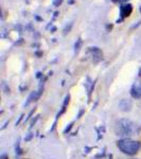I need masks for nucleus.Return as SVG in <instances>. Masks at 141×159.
I'll list each match as a JSON object with an SVG mask.
<instances>
[{
    "instance_id": "nucleus-6",
    "label": "nucleus",
    "mask_w": 141,
    "mask_h": 159,
    "mask_svg": "<svg viewBox=\"0 0 141 159\" xmlns=\"http://www.w3.org/2000/svg\"><path fill=\"white\" fill-rule=\"evenodd\" d=\"M81 45H82V40H81V39H78V40H76L75 45H74V49H75V52H76V53H78V52H79V50H80Z\"/></svg>"
},
{
    "instance_id": "nucleus-7",
    "label": "nucleus",
    "mask_w": 141,
    "mask_h": 159,
    "mask_svg": "<svg viewBox=\"0 0 141 159\" xmlns=\"http://www.w3.org/2000/svg\"><path fill=\"white\" fill-rule=\"evenodd\" d=\"M63 2V0H53V6L54 7H60Z\"/></svg>"
},
{
    "instance_id": "nucleus-8",
    "label": "nucleus",
    "mask_w": 141,
    "mask_h": 159,
    "mask_svg": "<svg viewBox=\"0 0 141 159\" xmlns=\"http://www.w3.org/2000/svg\"><path fill=\"white\" fill-rule=\"evenodd\" d=\"M114 2H118V1H120V0H112Z\"/></svg>"
},
{
    "instance_id": "nucleus-3",
    "label": "nucleus",
    "mask_w": 141,
    "mask_h": 159,
    "mask_svg": "<svg viewBox=\"0 0 141 159\" xmlns=\"http://www.w3.org/2000/svg\"><path fill=\"white\" fill-rule=\"evenodd\" d=\"M133 11L132 4H123L122 7H120V15H121L122 18L124 17H129L130 15V13Z\"/></svg>"
},
{
    "instance_id": "nucleus-1",
    "label": "nucleus",
    "mask_w": 141,
    "mask_h": 159,
    "mask_svg": "<svg viewBox=\"0 0 141 159\" xmlns=\"http://www.w3.org/2000/svg\"><path fill=\"white\" fill-rule=\"evenodd\" d=\"M118 148H120V151H122L124 154L127 155H134V154L138 153V151L140 150L141 145L138 141H134L130 139H121L117 142Z\"/></svg>"
},
{
    "instance_id": "nucleus-2",
    "label": "nucleus",
    "mask_w": 141,
    "mask_h": 159,
    "mask_svg": "<svg viewBox=\"0 0 141 159\" xmlns=\"http://www.w3.org/2000/svg\"><path fill=\"white\" fill-rule=\"evenodd\" d=\"M133 133V123L129 120H121L118 123V135L130 136Z\"/></svg>"
},
{
    "instance_id": "nucleus-9",
    "label": "nucleus",
    "mask_w": 141,
    "mask_h": 159,
    "mask_svg": "<svg viewBox=\"0 0 141 159\" xmlns=\"http://www.w3.org/2000/svg\"><path fill=\"white\" fill-rule=\"evenodd\" d=\"M73 2V0H70V1H69V3H72Z\"/></svg>"
},
{
    "instance_id": "nucleus-4",
    "label": "nucleus",
    "mask_w": 141,
    "mask_h": 159,
    "mask_svg": "<svg viewBox=\"0 0 141 159\" xmlns=\"http://www.w3.org/2000/svg\"><path fill=\"white\" fill-rule=\"evenodd\" d=\"M132 97L135 99H141V85L140 86H134L132 88Z\"/></svg>"
},
{
    "instance_id": "nucleus-5",
    "label": "nucleus",
    "mask_w": 141,
    "mask_h": 159,
    "mask_svg": "<svg viewBox=\"0 0 141 159\" xmlns=\"http://www.w3.org/2000/svg\"><path fill=\"white\" fill-rule=\"evenodd\" d=\"M71 28H72V22H69V25H67L64 29V35H67L69 32H70Z\"/></svg>"
}]
</instances>
